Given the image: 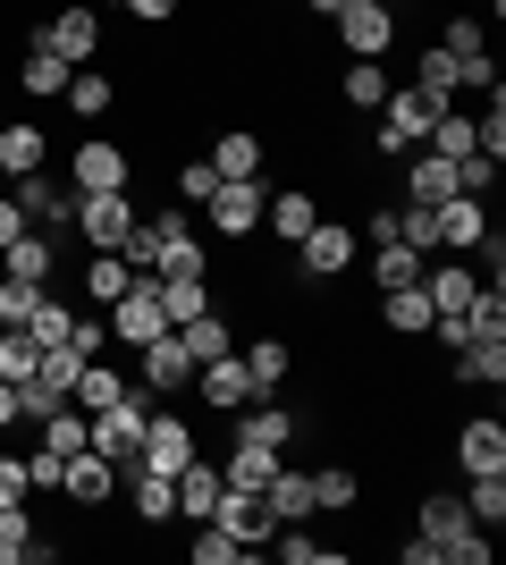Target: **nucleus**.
<instances>
[{"instance_id": "obj_1", "label": "nucleus", "mask_w": 506, "mask_h": 565, "mask_svg": "<svg viewBox=\"0 0 506 565\" xmlns=\"http://www.w3.org/2000/svg\"><path fill=\"white\" fill-rule=\"evenodd\" d=\"M152 388L144 380H127V397L119 405H101V414H85V439H94V456H110V465H136V456H144V423H152Z\"/></svg>"}, {"instance_id": "obj_2", "label": "nucleus", "mask_w": 506, "mask_h": 565, "mask_svg": "<svg viewBox=\"0 0 506 565\" xmlns=\"http://www.w3.org/2000/svg\"><path fill=\"white\" fill-rule=\"evenodd\" d=\"M439 110H448V102H439V94H422V85H388L372 152H380V161H406V152H422V136H431V118H439Z\"/></svg>"}, {"instance_id": "obj_3", "label": "nucleus", "mask_w": 506, "mask_h": 565, "mask_svg": "<svg viewBox=\"0 0 506 565\" xmlns=\"http://www.w3.org/2000/svg\"><path fill=\"white\" fill-rule=\"evenodd\" d=\"M127 178H136V152L119 136H76V152H68L76 194H127Z\"/></svg>"}, {"instance_id": "obj_4", "label": "nucleus", "mask_w": 506, "mask_h": 565, "mask_svg": "<svg viewBox=\"0 0 506 565\" xmlns=\"http://www.w3.org/2000/svg\"><path fill=\"white\" fill-rule=\"evenodd\" d=\"M330 25H337V43H346V60H388L397 34H406V25H397V0H346Z\"/></svg>"}, {"instance_id": "obj_5", "label": "nucleus", "mask_w": 506, "mask_h": 565, "mask_svg": "<svg viewBox=\"0 0 506 565\" xmlns=\"http://www.w3.org/2000/svg\"><path fill=\"white\" fill-rule=\"evenodd\" d=\"M346 270H355V228H346V220H330V212H321L313 228L295 236V279L330 287V279H346Z\"/></svg>"}, {"instance_id": "obj_6", "label": "nucleus", "mask_w": 506, "mask_h": 565, "mask_svg": "<svg viewBox=\"0 0 506 565\" xmlns=\"http://www.w3.org/2000/svg\"><path fill=\"white\" fill-rule=\"evenodd\" d=\"M262 203H270L262 178H219V186L203 194V220H212V236H254L262 228Z\"/></svg>"}, {"instance_id": "obj_7", "label": "nucleus", "mask_w": 506, "mask_h": 565, "mask_svg": "<svg viewBox=\"0 0 506 565\" xmlns=\"http://www.w3.org/2000/svg\"><path fill=\"white\" fill-rule=\"evenodd\" d=\"M127 228H136V203H127V194H76L68 236H85V254H119Z\"/></svg>"}, {"instance_id": "obj_8", "label": "nucleus", "mask_w": 506, "mask_h": 565, "mask_svg": "<svg viewBox=\"0 0 506 565\" xmlns=\"http://www.w3.org/2000/svg\"><path fill=\"white\" fill-rule=\"evenodd\" d=\"M9 194H18L25 228H51V236H68V220H76V186H60L51 169H25V178H9Z\"/></svg>"}, {"instance_id": "obj_9", "label": "nucleus", "mask_w": 506, "mask_h": 565, "mask_svg": "<svg viewBox=\"0 0 506 565\" xmlns=\"http://www.w3.org/2000/svg\"><path fill=\"white\" fill-rule=\"evenodd\" d=\"M101 321H110V347H152V338L169 330V312H161V287L136 279L119 296V305H101Z\"/></svg>"}, {"instance_id": "obj_10", "label": "nucleus", "mask_w": 506, "mask_h": 565, "mask_svg": "<svg viewBox=\"0 0 506 565\" xmlns=\"http://www.w3.org/2000/svg\"><path fill=\"white\" fill-rule=\"evenodd\" d=\"M136 380L152 397H194V354L177 347V330H161L152 347H136Z\"/></svg>"}, {"instance_id": "obj_11", "label": "nucleus", "mask_w": 506, "mask_h": 565, "mask_svg": "<svg viewBox=\"0 0 506 565\" xmlns=\"http://www.w3.org/2000/svg\"><path fill=\"white\" fill-rule=\"evenodd\" d=\"M194 456H203V430H194V414H161V405H152V423H144V456H136V465L177 472V465H194Z\"/></svg>"}, {"instance_id": "obj_12", "label": "nucleus", "mask_w": 506, "mask_h": 565, "mask_svg": "<svg viewBox=\"0 0 506 565\" xmlns=\"http://www.w3.org/2000/svg\"><path fill=\"white\" fill-rule=\"evenodd\" d=\"M34 43H51L68 68H94V60H101V18L85 9V0H68V9H51V25L34 34Z\"/></svg>"}, {"instance_id": "obj_13", "label": "nucleus", "mask_w": 506, "mask_h": 565, "mask_svg": "<svg viewBox=\"0 0 506 565\" xmlns=\"http://www.w3.org/2000/svg\"><path fill=\"white\" fill-rule=\"evenodd\" d=\"M262 388H254V372H245V354H212V363H194V405H219V414H237V405H254Z\"/></svg>"}, {"instance_id": "obj_14", "label": "nucleus", "mask_w": 506, "mask_h": 565, "mask_svg": "<svg viewBox=\"0 0 506 565\" xmlns=\"http://www.w3.org/2000/svg\"><path fill=\"white\" fill-rule=\"evenodd\" d=\"M431 228H439V254H473L489 236V203L482 194H448V203H431Z\"/></svg>"}, {"instance_id": "obj_15", "label": "nucleus", "mask_w": 506, "mask_h": 565, "mask_svg": "<svg viewBox=\"0 0 506 565\" xmlns=\"http://www.w3.org/2000/svg\"><path fill=\"white\" fill-rule=\"evenodd\" d=\"M119 490H127V507H136V523H144V532H161V523L177 515V472L127 465V472H119Z\"/></svg>"}, {"instance_id": "obj_16", "label": "nucleus", "mask_w": 506, "mask_h": 565, "mask_svg": "<svg viewBox=\"0 0 506 565\" xmlns=\"http://www.w3.org/2000/svg\"><path fill=\"white\" fill-rule=\"evenodd\" d=\"M60 498H68V507H110V498H119V465L94 456V448H76L68 472H60Z\"/></svg>"}, {"instance_id": "obj_17", "label": "nucleus", "mask_w": 506, "mask_h": 565, "mask_svg": "<svg viewBox=\"0 0 506 565\" xmlns=\"http://www.w3.org/2000/svg\"><path fill=\"white\" fill-rule=\"evenodd\" d=\"M212 523H219V532H237L254 557H262V541L279 532V515H270V498H262V490H219V515H212Z\"/></svg>"}, {"instance_id": "obj_18", "label": "nucleus", "mask_w": 506, "mask_h": 565, "mask_svg": "<svg viewBox=\"0 0 506 565\" xmlns=\"http://www.w3.org/2000/svg\"><path fill=\"white\" fill-rule=\"evenodd\" d=\"M295 430H304V414H295V405H270V397L237 405V439H254V448H279V456H288Z\"/></svg>"}, {"instance_id": "obj_19", "label": "nucleus", "mask_w": 506, "mask_h": 565, "mask_svg": "<svg viewBox=\"0 0 506 565\" xmlns=\"http://www.w3.org/2000/svg\"><path fill=\"white\" fill-rule=\"evenodd\" d=\"M0 270H9V279H25V287H51V279H60V236H51V228H25L18 245L0 254Z\"/></svg>"}, {"instance_id": "obj_20", "label": "nucleus", "mask_w": 506, "mask_h": 565, "mask_svg": "<svg viewBox=\"0 0 506 565\" xmlns=\"http://www.w3.org/2000/svg\"><path fill=\"white\" fill-rule=\"evenodd\" d=\"M456 465L464 472H506V423L498 414H473V423L456 430Z\"/></svg>"}, {"instance_id": "obj_21", "label": "nucleus", "mask_w": 506, "mask_h": 565, "mask_svg": "<svg viewBox=\"0 0 506 565\" xmlns=\"http://www.w3.org/2000/svg\"><path fill=\"white\" fill-rule=\"evenodd\" d=\"M119 397H127V372L110 363V354L76 363V380H68V405H76V414H101V405H119Z\"/></svg>"}, {"instance_id": "obj_22", "label": "nucleus", "mask_w": 506, "mask_h": 565, "mask_svg": "<svg viewBox=\"0 0 506 565\" xmlns=\"http://www.w3.org/2000/svg\"><path fill=\"white\" fill-rule=\"evenodd\" d=\"M219 490H228V481H219L212 456L177 465V515H186V523H212V515H219Z\"/></svg>"}, {"instance_id": "obj_23", "label": "nucleus", "mask_w": 506, "mask_h": 565, "mask_svg": "<svg viewBox=\"0 0 506 565\" xmlns=\"http://www.w3.org/2000/svg\"><path fill=\"white\" fill-rule=\"evenodd\" d=\"M313 220H321V194H313V186H279V194L262 203V228L279 236V245H295V236L313 228Z\"/></svg>"}, {"instance_id": "obj_24", "label": "nucleus", "mask_w": 506, "mask_h": 565, "mask_svg": "<svg viewBox=\"0 0 506 565\" xmlns=\"http://www.w3.org/2000/svg\"><path fill=\"white\" fill-rule=\"evenodd\" d=\"M431 321H439V312H431V296H422V279L380 296V330L388 338H431Z\"/></svg>"}, {"instance_id": "obj_25", "label": "nucleus", "mask_w": 506, "mask_h": 565, "mask_svg": "<svg viewBox=\"0 0 506 565\" xmlns=\"http://www.w3.org/2000/svg\"><path fill=\"white\" fill-rule=\"evenodd\" d=\"M262 498H270V515H279V523H304V515H313V472L279 456V472L262 481Z\"/></svg>"}, {"instance_id": "obj_26", "label": "nucleus", "mask_w": 506, "mask_h": 565, "mask_svg": "<svg viewBox=\"0 0 506 565\" xmlns=\"http://www.w3.org/2000/svg\"><path fill=\"white\" fill-rule=\"evenodd\" d=\"M51 161V136L34 127V118H0V169L9 178H25V169H43Z\"/></svg>"}, {"instance_id": "obj_27", "label": "nucleus", "mask_w": 506, "mask_h": 565, "mask_svg": "<svg viewBox=\"0 0 506 565\" xmlns=\"http://www.w3.org/2000/svg\"><path fill=\"white\" fill-rule=\"evenodd\" d=\"M422 296H431V312H464L482 296V270L473 262H439V270H422Z\"/></svg>"}, {"instance_id": "obj_28", "label": "nucleus", "mask_w": 506, "mask_h": 565, "mask_svg": "<svg viewBox=\"0 0 506 565\" xmlns=\"http://www.w3.org/2000/svg\"><path fill=\"white\" fill-rule=\"evenodd\" d=\"M68 60H60V51H51V43H25V60H18V85H25V94H34V102H60V94H68Z\"/></svg>"}, {"instance_id": "obj_29", "label": "nucleus", "mask_w": 506, "mask_h": 565, "mask_svg": "<svg viewBox=\"0 0 506 565\" xmlns=\"http://www.w3.org/2000/svg\"><path fill=\"white\" fill-rule=\"evenodd\" d=\"M413 532H422V541H431V548H448V541H456V532H473V507H464V498H422V507H413Z\"/></svg>"}, {"instance_id": "obj_30", "label": "nucleus", "mask_w": 506, "mask_h": 565, "mask_svg": "<svg viewBox=\"0 0 506 565\" xmlns=\"http://www.w3.org/2000/svg\"><path fill=\"white\" fill-rule=\"evenodd\" d=\"M177 347H186L194 354V363H212V354H228V347H237V321H228V312H194V321H177Z\"/></svg>"}, {"instance_id": "obj_31", "label": "nucleus", "mask_w": 506, "mask_h": 565, "mask_svg": "<svg viewBox=\"0 0 506 565\" xmlns=\"http://www.w3.org/2000/svg\"><path fill=\"white\" fill-rule=\"evenodd\" d=\"M270 472H279V448H254V439H228V456H219V481H228V490H262Z\"/></svg>"}, {"instance_id": "obj_32", "label": "nucleus", "mask_w": 506, "mask_h": 565, "mask_svg": "<svg viewBox=\"0 0 506 565\" xmlns=\"http://www.w3.org/2000/svg\"><path fill=\"white\" fill-rule=\"evenodd\" d=\"M456 194V161L439 152H406V203H448Z\"/></svg>"}, {"instance_id": "obj_33", "label": "nucleus", "mask_w": 506, "mask_h": 565, "mask_svg": "<svg viewBox=\"0 0 506 565\" xmlns=\"http://www.w3.org/2000/svg\"><path fill=\"white\" fill-rule=\"evenodd\" d=\"M363 472L355 465H313V515H355Z\"/></svg>"}, {"instance_id": "obj_34", "label": "nucleus", "mask_w": 506, "mask_h": 565, "mask_svg": "<svg viewBox=\"0 0 506 565\" xmlns=\"http://www.w3.org/2000/svg\"><path fill=\"white\" fill-rule=\"evenodd\" d=\"M456 380L464 388H498L506 380V338H464L456 347Z\"/></svg>"}, {"instance_id": "obj_35", "label": "nucleus", "mask_w": 506, "mask_h": 565, "mask_svg": "<svg viewBox=\"0 0 506 565\" xmlns=\"http://www.w3.org/2000/svg\"><path fill=\"white\" fill-rule=\"evenodd\" d=\"M422 152H439V161H464V152H482V127H473V118H464L456 102H448V110L431 118V136H422Z\"/></svg>"}, {"instance_id": "obj_36", "label": "nucleus", "mask_w": 506, "mask_h": 565, "mask_svg": "<svg viewBox=\"0 0 506 565\" xmlns=\"http://www.w3.org/2000/svg\"><path fill=\"white\" fill-rule=\"evenodd\" d=\"M212 169L219 178H262V136H254V127H219Z\"/></svg>"}, {"instance_id": "obj_37", "label": "nucleus", "mask_w": 506, "mask_h": 565, "mask_svg": "<svg viewBox=\"0 0 506 565\" xmlns=\"http://www.w3.org/2000/svg\"><path fill=\"white\" fill-rule=\"evenodd\" d=\"M144 270H127V254H85V305H119Z\"/></svg>"}, {"instance_id": "obj_38", "label": "nucleus", "mask_w": 506, "mask_h": 565, "mask_svg": "<svg viewBox=\"0 0 506 565\" xmlns=\"http://www.w3.org/2000/svg\"><path fill=\"white\" fill-rule=\"evenodd\" d=\"M60 102H68V110L85 118V127H94V118H110V110H119V85H110L101 68H76V76H68V94H60Z\"/></svg>"}, {"instance_id": "obj_39", "label": "nucleus", "mask_w": 506, "mask_h": 565, "mask_svg": "<svg viewBox=\"0 0 506 565\" xmlns=\"http://www.w3.org/2000/svg\"><path fill=\"white\" fill-rule=\"evenodd\" d=\"M245 372H254V388H288V372H295V347L288 338H254V347H245Z\"/></svg>"}, {"instance_id": "obj_40", "label": "nucleus", "mask_w": 506, "mask_h": 565, "mask_svg": "<svg viewBox=\"0 0 506 565\" xmlns=\"http://www.w3.org/2000/svg\"><path fill=\"white\" fill-rule=\"evenodd\" d=\"M337 102H346V110H380V102H388V68H380V60H346Z\"/></svg>"}, {"instance_id": "obj_41", "label": "nucleus", "mask_w": 506, "mask_h": 565, "mask_svg": "<svg viewBox=\"0 0 506 565\" xmlns=\"http://www.w3.org/2000/svg\"><path fill=\"white\" fill-rule=\"evenodd\" d=\"M422 270H431V262L413 254V245H372V287H380V296L388 287H413Z\"/></svg>"}, {"instance_id": "obj_42", "label": "nucleus", "mask_w": 506, "mask_h": 565, "mask_svg": "<svg viewBox=\"0 0 506 565\" xmlns=\"http://www.w3.org/2000/svg\"><path fill=\"white\" fill-rule=\"evenodd\" d=\"M406 85H422V94H439V102H456V51L422 43V51H413V76H406Z\"/></svg>"}, {"instance_id": "obj_43", "label": "nucleus", "mask_w": 506, "mask_h": 565, "mask_svg": "<svg viewBox=\"0 0 506 565\" xmlns=\"http://www.w3.org/2000/svg\"><path fill=\"white\" fill-rule=\"evenodd\" d=\"M152 287H161L169 330H177V321H194V312H212V279H152Z\"/></svg>"}, {"instance_id": "obj_44", "label": "nucleus", "mask_w": 506, "mask_h": 565, "mask_svg": "<svg viewBox=\"0 0 506 565\" xmlns=\"http://www.w3.org/2000/svg\"><path fill=\"white\" fill-rule=\"evenodd\" d=\"M152 279H212V245H203V236H177V245L152 262Z\"/></svg>"}, {"instance_id": "obj_45", "label": "nucleus", "mask_w": 506, "mask_h": 565, "mask_svg": "<svg viewBox=\"0 0 506 565\" xmlns=\"http://www.w3.org/2000/svg\"><path fill=\"white\" fill-rule=\"evenodd\" d=\"M43 439H34V448H51V456H76V448H94V439H85V414H76V405H60V414H43Z\"/></svg>"}, {"instance_id": "obj_46", "label": "nucleus", "mask_w": 506, "mask_h": 565, "mask_svg": "<svg viewBox=\"0 0 506 565\" xmlns=\"http://www.w3.org/2000/svg\"><path fill=\"white\" fill-rule=\"evenodd\" d=\"M464 507H473V523H482V532H498V523H506V472H473Z\"/></svg>"}, {"instance_id": "obj_47", "label": "nucleus", "mask_w": 506, "mask_h": 565, "mask_svg": "<svg viewBox=\"0 0 506 565\" xmlns=\"http://www.w3.org/2000/svg\"><path fill=\"white\" fill-rule=\"evenodd\" d=\"M237 557H254L237 532H219V523H194V565H237Z\"/></svg>"}, {"instance_id": "obj_48", "label": "nucleus", "mask_w": 506, "mask_h": 565, "mask_svg": "<svg viewBox=\"0 0 506 565\" xmlns=\"http://www.w3.org/2000/svg\"><path fill=\"white\" fill-rule=\"evenodd\" d=\"M34 363H43V347H34V338H25V330H0V380H9V388H18Z\"/></svg>"}, {"instance_id": "obj_49", "label": "nucleus", "mask_w": 506, "mask_h": 565, "mask_svg": "<svg viewBox=\"0 0 506 565\" xmlns=\"http://www.w3.org/2000/svg\"><path fill=\"white\" fill-rule=\"evenodd\" d=\"M34 296H43V287H25V279H9V270H0V330H25Z\"/></svg>"}, {"instance_id": "obj_50", "label": "nucleus", "mask_w": 506, "mask_h": 565, "mask_svg": "<svg viewBox=\"0 0 506 565\" xmlns=\"http://www.w3.org/2000/svg\"><path fill=\"white\" fill-rule=\"evenodd\" d=\"M60 472H68V456H51V448H25V490H60Z\"/></svg>"}, {"instance_id": "obj_51", "label": "nucleus", "mask_w": 506, "mask_h": 565, "mask_svg": "<svg viewBox=\"0 0 506 565\" xmlns=\"http://www.w3.org/2000/svg\"><path fill=\"white\" fill-rule=\"evenodd\" d=\"M439 51H456V60H473V51H489V34L473 18H448V34H439Z\"/></svg>"}, {"instance_id": "obj_52", "label": "nucleus", "mask_w": 506, "mask_h": 565, "mask_svg": "<svg viewBox=\"0 0 506 565\" xmlns=\"http://www.w3.org/2000/svg\"><path fill=\"white\" fill-rule=\"evenodd\" d=\"M25 498H34L25 490V456H0V507H25Z\"/></svg>"}, {"instance_id": "obj_53", "label": "nucleus", "mask_w": 506, "mask_h": 565, "mask_svg": "<svg viewBox=\"0 0 506 565\" xmlns=\"http://www.w3.org/2000/svg\"><path fill=\"white\" fill-rule=\"evenodd\" d=\"M212 186H219V169H212V161H186V169H177V194H186V203H203Z\"/></svg>"}, {"instance_id": "obj_54", "label": "nucleus", "mask_w": 506, "mask_h": 565, "mask_svg": "<svg viewBox=\"0 0 506 565\" xmlns=\"http://www.w3.org/2000/svg\"><path fill=\"white\" fill-rule=\"evenodd\" d=\"M363 236H372V245H397V203H372V212H363Z\"/></svg>"}, {"instance_id": "obj_55", "label": "nucleus", "mask_w": 506, "mask_h": 565, "mask_svg": "<svg viewBox=\"0 0 506 565\" xmlns=\"http://www.w3.org/2000/svg\"><path fill=\"white\" fill-rule=\"evenodd\" d=\"M18 236H25V212H18V194L0 186V254H9V245H18Z\"/></svg>"}, {"instance_id": "obj_56", "label": "nucleus", "mask_w": 506, "mask_h": 565, "mask_svg": "<svg viewBox=\"0 0 506 565\" xmlns=\"http://www.w3.org/2000/svg\"><path fill=\"white\" fill-rule=\"evenodd\" d=\"M119 9H127L136 25H169V18H177V0H119Z\"/></svg>"}, {"instance_id": "obj_57", "label": "nucleus", "mask_w": 506, "mask_h": 565, "mask_svg": "<svg viewBox=\"0 0 506 565\" xmlns=\"http://www.w3.org/2000/svg\"><path fill=\"white\" fill-rule=\"evenodd\" d=\"M0 430H18V388L0 380Z\"/></svg>"}, {"instance_id": "obj_58", "label": "nucleus", "mask_w": 506, "mask_h": 565, "mask_svg": "<svg viewBox=\"0 0 506 565\" xmlns=\"http://www.w3.org/2000/svg\"><path fill=\"white\" fill-rule=\"evenodd\" d=\"M304 9H313V18H321V25H330V18H337V9H346V0H304Z\"/></svg>"}, {"instance_id": "obj_59", "label": "nucleus", "mask_w": 506, "mask_h": 565, "mask_svg": "<svg viewBox=\"0 0 506 565\" xmlns=\"http://www.w3.org/2000/svg\"><path fill=\"white\" fill-rule=\"evenodd\" d=\"M0 186H9V169H0Z\"/></svg>"}, {"instance_id": "obj_60", "label": "nucleus", "mask_w": 506, "mask_h": 565, "mask_svg": "<svg viewBox=\"0 0 506 565\" xmlns=\"http://www.w3.org/2000/svg\"><path fill=\"white\" fill-rule=\"evenodd\" d=\"M489 9H506V0H489Z\"/></svg>"}]
</instances>
